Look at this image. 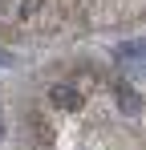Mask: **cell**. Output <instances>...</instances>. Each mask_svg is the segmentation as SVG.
Segmentation results:
<instances>
[{
  "label": "cell",
  "instance_id": "1",
  "mask_svg": "<svg viewBox=\"0 0 146 150\" xmlns=\"http://www.w3.org/2000/svg\"><path fill=\"white\" fill-rule=\"evenodd\" d=\"M49 101H53L57 110H81V89H73V85H53V89H49Z\"/></svg>",
  "mask_w": 146,
  "mask_h": 150
},
{
  "label": "cell",
  "instance_id": "2",
  "mask_svg": "<svg viewBox=\"0 0 146 150\" xmlns=\"http://www.w3.org/2000/svg\"><path fill=\"white\" fill-rule=\"evenodd\" d=\"M118 105H122V114H130V118H134V114L142 110L138 93H134V89H126V85H118Z\"/></svg>",
  "mask_w": 146,
  "mask_h": 150
},
{
  "label": "cell",
  "instance_id": "3",
  "mask_svg": "<svg viewBox=\"0 0 146 150\" xmlns=\"http://www.w3.org/2000/svg\"><path fill=\"white\" fill-rule=\"evenodd\" d=\"M37 8H41V0H21V16H33Z\"/></svg>",
  "mask_w": 146,
  "mask_h": 150
}]
</instances>
